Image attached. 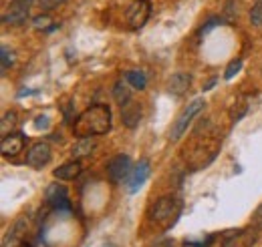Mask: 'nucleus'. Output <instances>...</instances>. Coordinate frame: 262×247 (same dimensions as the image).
I'll return each mask as SVG.
<instances>
[{"mask_svg": "<svg viewBox=\"0 0 262 247\" xmlns=\"http://www.w3.org/2000/svg\"><path fill=\"white\" fill-rule=\"evenodd\" d=\"M27 229H29L27 217H18V219L12 223V227L4 233V237H2V247L23 245V241H25V237H27Z\"/></svg>", "mask_w": 262, "mask_h": 247, "instance_id": "0eeeda50", "label": "nucleus"}, {"mask_svg": "<svg viewBox=\"0 0 262 247\" xmlns=\"http://www.w3.org/2000/svg\"><path fill=\"white\" fill-rule=\"evenodd\" d=\"M149 14H151V4L149 0H133L129 6H127V12H125V18H127V24L131 29H141L145 27V22L149 20Z\"/></svg>", "mask_w": 262, "mask_h": 247, "instance_id": "39448f33", "label": "nucleus"}, {"mask_svg": "<svg viewBox=\"0 0 262 247\" xmlns=\"http://www.w3.org/2000/svg\"><path fill=\"white\" fill-rule=\"evenodd\" d=\"M250 22H252V27L262 29V2H256L252 6V10H250Z\"/></svg>", "mask_w": 262, "mask_h": 247, "instance_id": "aec40b11", "label": "nucleus"}, {"mask_svg": "<svg viewBox=\"0 0 262 247\" xmlns=\"http://www.w3.org/2000/svg\"><path fill=\"white\" fill-rule=\"evenodd\" d=\"M248 96H240L236 103H234V107H232V111H230V117H232V121L234 123H238L246 113H248V109H250V105H248Z\"/></svg>", "mask_w": 262, "mask_h": 247, "instance_id": "a211bd4d", "label": "nucleus"}, {"mask_svg": "<svg viewBox=\"0 0 262 247\" xmlns=\"http://www.w3.org/2000/svg\"><path fill=\"white\" fill-rule=\"evenodd\" d=\"M192 85V75L190 72H176L169 81H167V91L176 96H182L190 91Z\"/></svg>", "mask_w": 262, "mask_h": 247, "instance_id": "f8f14e48", "label": "nucleus"}, {"mask_svg": "<svg viewBox=\"0 0 262 247\" xmlns=\"http://www.w3.org/2000/svg\"><path fill=\"white\" fill-rule=\"evenodd\" d=\"M218 22H220V20H218L216 16H212V18H210V20L206 22V27H202V31H200V36H204V34H208V32L212 31V29H216V27H218Z\"/></svg>", "mask_w": 262, "mask_h": 247, "instance_id": "393cba45", "label": "nucleus"}, {"mask_svg": "<svg viewBox=\"0 0 262 247\" xmlns=\"http://www.w3.org/2000/svg\"><path fill=\"white\" fill-rule=\"evenodd\" d=\"M240 68H242V61H240V59H236V61H232L228 64V66H226V72H224V79H226V81H230V79H234V77H236V75H238V72H240Z\"/></svg>", "mask_w": 262, "mask_h": 247, "instance_id": "412c9836", "label": "nucleus"}, {"mask_svg": "<svg viewBox=\"0 0 262 247\" xmlns=\"http://www.w3.org/2000/svg\"><path fill=\"white\" fill-rule=\"evenodd\" d=\"M113 98H115V103L117 105H121V107H125L127 103H131V89H129V83L125 81H117L115 83V87H113Z\"/></svg>", "mask_w": 262, "mask_h": 247, "instance_id": "dca6fc26", "label": "nucleus"}, {"mask_svg": "<svg viewBox=\"0 0 262 247\" xmlns=\"http://www.w3.org/2000/svg\"><path fill=\"white\" fill-rule=\"evenodd\" d=\"M0 61H2V75L14 64V51H10L8 46H2V51H0Z\"/></svg>", "mask_w": 262, "mask_h": 247, "instance_id": "6ab92c4d", "label": "nucleus"}, {"mask_svg": "<svg viewBox=\"0 0 262 247\" xmlns=\"http://www.w3.org/2000/svg\"><path fill=\"white\" fill-rule=\"evenodd\" d=\"M121 119H123V125L127 129H135L141 121V105L131 101L125 107H121Z\"/></svg>", "mask_w": 262, "mask_h": 247, "instance_id": "ddd939ff", "label": "nucleus"}, {"mask_svg": "<svg viewBox=\"0 0 262 247\" xmlns=\"http://www.w3.org/2000/svg\"><path fill=\"white\" fill-rule=\"evenodd\" d=\"M95 147H97L95 137H85V139H79V141L73 145L71 155H73L75 161H79V159H83V157H89V155L95 151Z\"/></svg>", "mask_w": 262, "mask_h": 247, "instance_id": "2eb2a0df", "label": "nucleus"}, {"mask_svg": "<svg viewBox=\"0 0 262 247\" xmlns=\"http://www.w3.org/2000/svg\"><path fill=\"white\" fill-rule=\"evenodd\" d=\"M149 171H151V165H149L147 159H143V161H139V163L135 165V169L131 171V175H129V181H127L129 193H137V191L143 187V183H145L147 177H149Z\"/></svg>", "mask_w": 262, "mask_h": 247, "instance_id": "9d476101", "label": "nucleus"}, {"mask_svg": "<svg viewBox=\"0 0 262 247\" xmlns=\"http://www.w3.org/2000/svg\"><path fill=\"white\" fill-rule=\"evenodd\" d=\"M224 14H226L228 20L234 18V0H228V2H226V10H224Z\"/></svg>", "mask_w": 262, "mask_h": 247, "instance_id": "bb28decb", "label": "nucleus"}, {"mask_svg": "<svg viewBox=\"0 0 262 247\" xmlns=\"http://www.w3.org/2000/svg\"><path fill=\"white\" fill-rule=\"evenodd\" d=\"M34 29H47L49 24H51V18L47 16V14H40V16H36L33 20Z\"/></svg>", "mask_w": 262, "mask_h": 247, "instance_id": "b1692460", "label": "nucleus"}, {"mask_svg": "<svg viewBox=\"0 0 262 247\" xmlns=\"http://www.w3.org/2000/svg\"><path fill=\"white\" fill-rule=\"evenodd\" d=\"M51 161V147L49 143H34L31 145L29 153H27V165L33 169H42L47 163Z\"/></svg>", "mask_w": 262, "mask_h": 247, "instance_id": "6e6552de", "label": "nucleus"}, {"mask_svg": "<svg viewBox=\"0 0 262 247\" xmlns=\"http://www.w3.org/2000/svg\"><path fill=\"white\" fill-rule=\"evenodd\" d=\"M125 81L129 83V87L137 89V91H143L147 87V77L141 70H127L125 72Z\"/></svg>", "mask_w": 262, "mask_h": 247, "instance_id": "f3484780", "label": "nucleus"}, {"mask_svg": "<svg viewBox=\"0 0 262 247\" xmlns=\"http://www.w3.org/2000/svg\"><path fill=\"white\" fill-rule=\"evenodd\" d=\"M131 173V159L127 155H117L107 163V175L113 183H121Z\"/></svg>", "mask_w": 262, "mask_h": 247, "instance_id": "423d86ee", "label": "nucleus"}, {"mask_svg": "<svg viewBox=\"0 0 262 247\" xmlns=\"http://www.w3.org/2000/svg\"><path fill=\"white\" fill-rule=\"evenodd\" d=\"M63 2H65V0H38V6H40L42 12H51V10L59 8Z\"/></svg>", "mask_w": 262, "mask_h": 247, "instance_id": "4be33fe9", "label": "nucleus"}, {"mask_svg": "<svg viewBox=\"0 0 262 247\" xmlns=\"http://www.w3.org/2000/svg\"><path fill=\"white\" fill-rule=\"evenodd\" d=\"M8 125L10 127L16 125V113L14 111H10V113L4 115V119H2V135H8Z\"/></svg>", "mask_w": 262, "mask_h": 247, "instance_id": "5701e85b", "label": "nucleus"}, {"mask_svg": "<svg viewBox=\"0 0 262 247\" xmlns=\"http://www.w3.org/2000/svg\"><path fill=\"white\" fill-rule=\"evenodd\" d=\"M25 145H27V139L23 133H8L0 141V151L4 157H16L18 153H23Z\"/></svg>", "mask_w": 262, "mask_h": 247, "instance_id": "1a4fd4ad", "label": "nucleus"}, {"mask_svg": "<svg viewBox=\"0 0 262 247\" xmlns=\"http://www.w3.org/2000/svg\"><path fill=\"white\" fill-rule=\"evenodd\" d=\"M49 127V119L47 117H38L36 119V129H47Z\"/></svg>", "mask_w": 262, "mask_h": 247, "instance_id": "cd10ccee", "label": "nucleus"}, {"mask_svg": "<svg viewBox=\"0 0 262 247\" xmlns=\"http://www.w3.org/2000/svg\"><path fill=\"white\" fill-rule=\"evenodd\" d=\"M204 105H206L204 98H196V101H192V103L178 115V119L173 121L171 131H169V139H171V141H178L180 137H184V133L188 131V127H190V123H192V119L204 109Z\"/></svg>", "mask_w": 262, "mask_h": 247, "instance_id": "7ed1b4c3", "label": "nucleus"}, {"mask_svg": "<svg viewBox=\"0 0 262 247\" xmlns=\"http://www.w3.org/2000/svg\"><path fill=\"white\" fill-rule=\"evenodd\" d=\"M252 225H254L256 229H262V203L256 207V211H254V215H252Z\"/></svg>", "mask_w": 262, "mask_h": 247, "instance_id": "a878e982", "label": "nucleus"}, {"mask_svg": "<svg viewBox=\"0 0 262 247\" xmlns=\"http://www.w3.org/2000/svg\"><path fill=\"white\" fill-rule=\"evenodd\" d=\"M31 4H33V0H10L6 6V12L2 14V22L14 24V27L27 22V18L31 14Z\"/></svg>", "mask_w": 262, "mask_h": 247, "instance_id": "20e7f679", "label": "nucleus"}, {"mask_svg": "<svg viewBox=\"0 0 262 247\" xmlns=\"http://www.w3.org/2000/svg\"><path fill=\"white\" fill-rule=\"evenodd\" d=\"M111 129V111L107 105H93L85 109L73 123V133L79 139L105 135Z\"/></svg>", "mask_w": 262, "mask_h": 247, "instance_id": "f257e3e1", "label": "nucleus"}, {"mask_svg": "<svg viewBox=\"0 0 262 247\" xmlns=\"http://www.w3.org/2000/svg\"><path fill=\"white\" fill-rule=\"evenodd\" d=\"M214 83H216V81H210V83H208V85H206V87H204V91H210V89H212V87H214Z\"/></svg>", "mask_w": 262, "mask_h": 247, "instance_id": "c85d7f7f", "label": "nucleus"}, {"mask_svg": "<svg viewBox=\"0 0 262 247\" xmlns=\"http://www.w3.org/2000/svg\"><path fill=\"white\" fill-rule=\"evenodd\" d=\"M47 201H49V205L55 207V209H69V207H71L67 187L59 185V183H53V185L47 187Z\"/></svg>", "mask_w": 262, "mask_h": 247, "instance_id": "9b49d317", "label": "nucleus"}, {"mask_svg": "<svg viewBox=\"0 0 262 247\" xmlns=\"http://www.w3.org/2000/svg\"><path fill=\"white\" fill-rule=\"evenodd\" d=\"M180 209H182V205H180L178 199H173V197H162V199L156 201V205L151 209V219L162 229H169L176 223L178 215H180Z\"/></svg>", "mask_w": 262, "mask_h": 247, "instance_id": "f03ea898", "label": "nucleus"}, {"mask_svg": "<svg viewBox=\"0 0 262 247\" xmlns=\"http://www.w3.org/2000/svg\"><path fill=\"white\" fill-rule=\"evenodd\" d=\"M53 175L59 181H73V179H77L81 175V161H75V159L69 161L65 165H61L59 169H55Z\"/></svg>", "mask_w": 262, "mask_h": 247, "instance_id": "4468645a", "label": "nucleus"}]
</instances>
